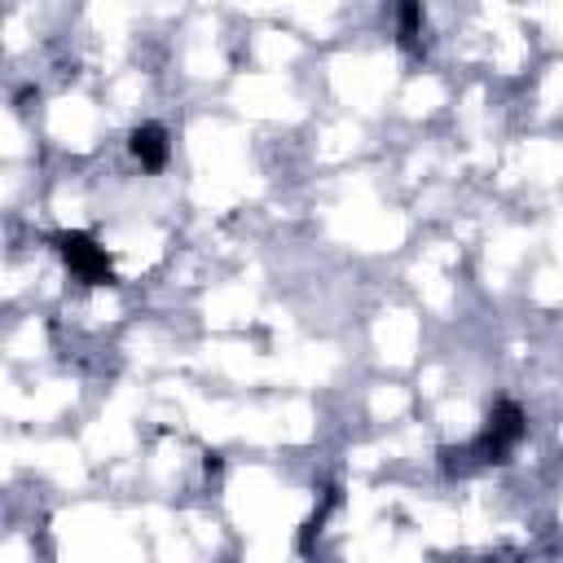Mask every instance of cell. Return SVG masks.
Instances as JSON below:
<instances>
[{
  "label": "cell",
  "mask_w": 563,
  "mask_h": 563,
  "mask_svg": "<svg viewBox=\"0 0 563 563\" xmlns=\"http://www.w3.org/2000/svg\"><path fill=\"white\" fill-rule=\"evenodd\" d=\"M523 435H528V413L515 400H497L488 422H484V431L466 444V453H471L475 466H493V462H506Z\"/></svg>",
  "instance_id": "6da1fadb"
},
{
  "label": "cell",
  "mask_w": 563,
  "mask_h": 563,
  "mask_svg": "<svg viewBox=\"0 0 563 563\" xmlns=\"http://www.w3.org/2000/svg\"><path fill=\"white\" fill-rule=\"evenodd\" d=\"M48 242H53V251L62 255V264H66L79 282H88V286H110V282H114L110 255H106V246H97V238L70 229V233H53Z\"/></svg>",
  "instance_id": "7a4b0ae2"
},
{
  "label": "cell",
  "mask_w": 563,
  "mask_h": 563,
  "mask_svg": "<svg viewBox=\"0 0 563 563\" xmlns=\"http://www.w3.org/2000/svg\"><path fill=\"white\" fill-rule=\"evenodd\" d=\"M128 150H132V158L145 172H163L167 167V154H172V141H167V132L158 123H141V128H132Z\"/></svg>",
  "instance_id": "3957f363"
}]
</instances>
